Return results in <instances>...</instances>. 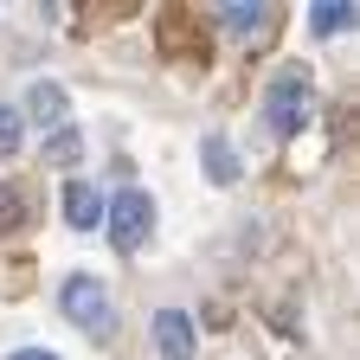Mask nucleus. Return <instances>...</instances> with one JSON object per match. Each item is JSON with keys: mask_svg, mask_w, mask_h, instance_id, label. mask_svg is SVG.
Returning <instances> with one entry per match:
<instances>
[{"mask_svg": "<svg viewBox=\"0 0 360 360\" xmlns=\"http://www.w3.org/2000/svg\"><path fill=\"white\" fill-rule=\"evenodd\" d=\"M77 155H84V135L77 129H58L52 142H45V161H52V167H71Z\"/></svg>", "mask_w": 360, "mask_h": 360, "instance_id": "1a4fd4ad", "label": "nucleus"}, {"mask_svg": "<svg viewBox=\"0 0 360 360\" xmlns=\"http://www.w3.org/2000/svg\"><path fill=\"white\" fill-rule=\"evenodd\" d=\"M65 219L77 225V232H90V225L103 219V200H97L90 180H65Z\"/></svg>", "mask_w": 360, "mask_h": 360, "instance_id": "423d86ee", "label": "nucleus"}, {"mask_svg": "<svg viewBox=\"0 0 360 360\" xmlns=\"http://www.w3.org/2000/svg\"><path fill=\"white\" fill-rule=\"evenodd\" d=\"M155 39H161L167 58H206V32H200V20H193L187 7H167V13L155 20Z\"/></svg>", "mask_w": 360, "mask_h": 360, "instance_id": "20e7f679", "label": "nucleus"}, {"mask_svg": "<svg viewBox=\"0 0 360 360\" xmlns=\"http://www.w3.org/2000/svg\"><path fill=\"white\" fill-rule=\"evenodd\" d=\"M58 302H65V315L84 328V335H97V341H110V296H103V283L97 277H65V290H58Z\"/></svg>", "mask_w": 360, "mask_h": 360, "instance_id": "7ed1b4c3", "label": "nucleus"}, {"mask_svg": "<svg viewBox=\"0 0 360 360\" xmlns=\"http://www.w3.org/2000/svg\"><path fill=\"white\" fill-rule=\"evenodd\" d=\"M13 360H58V354H45V347H20Z\"/></svg>", "mask_w": 360, "mask_h": 360, "instance_id": "4468645a", "label": "nucleus"}, {"mask_svg": "<svg viewBox=\"0 0 360 360\" xmlns=\"http://www.w3.org/2000/svg\"><path fill=\"white\" fill-rule=\"evenodd\" d=\"M103 219H110V245L122 251V257H135L148 245V232H155V200L142 193V187H122L110 206H103Z\"/></svg>", "mask_w": 360, "mask_h": 360, "instance_id": "f03ea898", "label": "nucleus"}, {"mask_svg": "<svg viewBox=\"0 0 360 360\" xmlns=\"http://www.w3.org/2000/svg\"><path fill=\"white\" fill-rule=\"evenodd\" d=\"M155 347H161V360H193V322H187V309H161L155 315Z\"/></svg>", "mask_w": 360, "mask_h": 360, "instance_id": "39448f33", "label": "nucleus"}, {"mask_svg": "<svg viewBox=\"0 0 360 360\" xmlns=\"http://www.w3.org/2000/svg\"><path fill=\"white\" fill-rule=\"evenodd\" d=\"M20 206H26V200H20V193H13V187H0V238H7V232H13V225H20V219H26V212H20Z\"/></svg>", "mask_w": 360, "mask_h": 360, "instance_id": "9b49d317", "label": "nucleus"}, {"mask_svg": "<svg viewBox=\"0 0 360 360\" xmlns=\"http://www.w3.org/2000/svg\"><path fill=\"white\" fill-rule=\"evenodd\" d=\"M26 110H32V122H65V90L39 77V84L26 90Z\"/></svg>", "mask_w": 360, "mask_h": 360, "instance_id": "6e6552de", "label": "nucleus"}, {"mask_svg": "<svg viewBox=\"0 0 360 360\" xmlns=\"http://www.w3.org/2000/svg\"><path fill=\"white\" fill-rule=\"evenodd\" d=\"M347 20H354L347 0H322V7H315V32H341Z\"/></svg>", "mask_w": 360, "mask_h": 360, "instance_id": "9d476101", "label": "nucleus"}, {"mask_svg": "<svg viewBox=\"0 0 360 360\" xmlns=\"http://www.w3.org/2000/svg\"><path fill=\"white\" fill-rule=\"evenodd\" d=\"M200 155H206V174L219 180V187H232V180H238V155H232V142H225V135H206Z\"/></svg>", "mask_w": 360, "mask_h": 360, "instance_id": "0eeeda50", "label": "nucleus"}, {"mask_svg": "<svg viewBox=\"0 0 360 360\" xmlns=\"http://www.w3.org/2000/svg\"><path fill=\"white\" fill-rule=\"evenodd\" d=\"M20 148V110H0V155Z\"/></svg>", "mask_w": 360, "mask_h": 360, "instance_id": "ddd939ff", "label": "nucleus"}, {"mask_svg": "<svg viewBox=\"0 0 360 360\" xmlns=\"http://www.w3.org/2000/svg\"><path fill=\"white\" fill-rule=\"evenodd\" d=\"M309 110H315V84H309V71H302V65L277 71V84L264 90V122L277 129V135H296V129L309 122Z\"/></svg>", "mask_w": 360, "mask_h": 360, "instance_id": "f257e3e1", "label": "nucleus"}, {"mask_svg": "<svg viewBox=\"0 0 360 360\" xmlns=\"http://www.w3.org/2000/svg\"><path fill=\"white\" fill-rule=\"evenodd\" d=\"M257 20H264V13L251 7V0H232V7H225V26H232V32H251Z\"/></svg>", "mask_w": 360, "mask_h": 360, "instance_id": "f8f14e48", "label": "nucleus"}]
</instances>
